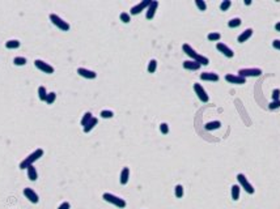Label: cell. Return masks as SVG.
Masks as SVG:
<instances>
[{
    "label": "cell",
    "mask_w": 280,
    "mask_h": 209,
    "mask_svg": "<svg viewBox=\"0 0 280 209\" xmlns=\"http://www.w3.org/2000/svg\"><path fill=\"white\" fill-rule=\"evenodd\" d=\"M160 131H161V134L168 135L169 134V125L166 123H161L160 124Z\"/></svg>",
    "instance_id": "cell-37"
},
{
    "label": "cell",
    "mask_w": 280,
    "mask_h": 209,
    "mask_svg": "<svg viewBox=\"0 0 280 209\" xmlns=\"http://www.w3.org/2000/svg\"><path fill=\"white\" fill-rule=\"evenodd\" d=\"M151 3H152V0H144V2L139 3L138 5H135V7H132L131 11H130V13L131 15H139L142 11H144L145 8H148Z\"/></svg>",
    "instance_id": "cell-9"
},
{
    "label": "cell",
    "mask_w": 280,
    "mask_h": 209,
    "mask_svg": "<svg viewBox=\"0 0 280 209\" xmlns=\"http://www.w3.org/2000/svg\"><path fill=\"white\" fill-rule=\"evenodd\" d=\"M232 199L233 200H238L240 199V186H237V184L232 186Z\"/></svg>",
    "instance_id": "cell-23"
},
{
    "label": "cell",
    "mask_w": 280,
    "mask_h": 209,
    "mask_svg": "<svg viewBox=\"0 0 280 209\" xmlns=\"http://www.w3.org/2000/svg\"><path fill=\"white\" fill-rule=\"evenodd\" d=\"M225 80L228 82H231V84H237V85H242L246 82V79L241 77V76H238V75H233V73H228L225 76Z\"/></svg>",
    "instance_id": "cell-10"
},
{
    "label": "cell",
    "mask_w": 280,
    "mask_h": 209,
    "mask_svg": "<svg viewBox=\"0 0 280 209\" xmlns=\"http://www.w3.org/2000/svg\"><path fill=\"white\" fill-rule=\"evenodd\" d=\"M157 7H158V2H156V0H153V2L149 4V7L147 8V15H145L147 20H152V18L155 17L156 11H157Z\"/></svg>",
    "instance_id": "cell-13"
},
{
    "label": "cell",
    "mask_w": 280,
    "mask_h": 209,
    "mask_svg": "<svg viewBox=\"0 0 280 209\" xmlns=\"http://www.w3.org/2000/svg\"><path fill=\"white\" fill-rule=\"evenodd\" d=\"M195 4H196V7L199 8V11L207 9V4H206V2H203V0H195Z\"/></svg>",
    "instance_id": "cell-34"
},
{
    "label": "cell",
    "mask_w": 280,
    "mask_h": 209,
    "mask_svg": "<svg viewBox=\"0 0 280 209\" xmlns=\"http://www.w3.org/2000/svg\"><path fill=\"white\" fill-rule=\"evenodd\" d=\"M24 195H25V198L29 199L31 202H33V204H37V202L40 201V198H38V195H37L31 188H29V187H26V188L24 189Z\"/></svg>",
    "instance_id": "cell-11"
},
{
    "label": "cell",
    "mask_w": 280,
    "mask_h": 209,
    "mask_svg": "<svg viewBox=\"0 0 280 209\" xmlns=\"http://www.w3.org/2000/svg\"><path fill=\"white\" fill-rule=\"evenodd\" d=\"M275 29H276L278 31H280V21H279L278 24H275Z\"/></svg>",
    "instance_id": "cell-41"
},
{
    "label": "cell",
    "mask_w": 280,
    "mask_h": 209,
    "mask_svg": "<svg viewBox=\"0 0 280 209\" xmlns=\"http://www.w3.org/2000/svg\"><path fill=\"white\" fill-rule=\"evenodd\" d=\"M102 199H104L105 201H107V202H110V204L118 207V208H124V207H126V201H124L123 199L118 198V196L113 195V193H109V192L104 193V195H102Z\"/></svg>",
    "instance_id": "cell-3"
},
{
    "label": "cell",
    "mask_w": 280,
    "mask_h": 209,
    "mask_svg": "<svg viewBox=\"0 0 280 209\" xmlns=\"http://www.w3.org/2000/svg\"><path fill=\"white\" fill-rule=\"evenodd\" d=\"M92 118H93V116H92V112H89V111L85 112V114H84V116H82V119H81V125H82V127H85V125L92 120Z\"/></svg>",
    "instance_id": "cell-25"
},
{
    "label": "cell",
    "mask_w": 280,
    "mask_h": 209,
    "mask_svg": "<svg viewBox=\"0 0 280 209\" xmlns=\"http://www.w3.org/2000/svg\"><path fill=\"white\" fill-rule=\"evenodd\" d=\"M174 193H175V198L181 199L182 196H183V187L181 184H177L175 188H174Z\"/></svg>",
    "instance_id": "cell-31"
},
{
    "label": "cell",
    "mask_w": 280,
    "mask_h": 209,
    "mask_svg": "<svg viewBox=\"0 0 280 209\" xmlns=\"http://www.w3.org/2000/svg\"><path fill=\"white\" fill-rule=\"evenodd\" d=\"M28 178L30 179V180H37V178H38V174H37V170H35V167L31 165V166H29L28 169Z\"/></svg>",
    "instance_id": "cell-20"
},
{
    "label": "cell",
    "mask_w": 280,
    "mask_h": 209,
    "mask_svg": "<svg viewBox=\"0 0 280 209\" xmlns=\"http://www.w3.org/2000/svg\"><path fill=\"white\" fill-rule=\"evenodd\" d=\"M119 18H120V21L124 22V24H128V22L131 21L130 15H128V13H126V12H122V13L119 15Z\"/></svg>",
    "instance_id": "cell-32"
},
{
    "label": "cell",
    "mask_w": 280,
    "mask_h": 209,
    "mask_svg": "<svg viewBox=\"0 0 280 209\" xmlns=\"http://www.w3.org/2000/svg\"><path fill=\"white\" fill-rule=\"evenodd\" d=\"M280 99V89H273L272 90V101Z\"/></svg>",
    "instance_id": "cell-38"
},
{
    "label": "cell",
    "mask_w": 280,
    "mask_h": 209,
    "mask_svg": "<svg viewBox=\"0 0 280 209\" xmlns=\"http://www.w3.org/2000/svg\"><path fill=\"white\" fill-rule=\"evenodd\" d=\"M20 45H21L20 41H17V39H9L5 42V47L7 48H18Z\"/></svg>",
    "instance_id": "cell-22"
},
{
    "label": "cell",
    "mask_w": 280,
    "mask_h": 209,
    "mask_svg": "<svg viewBox=\"0 0 280 209\" xmlns=\"http://www.w3.org/2000/svg\"><path fill=\"white\" fill-rule=\"evenodd\" d=\"M200 79L204 81H219V75L215 72H203L200 73Z\"/></svg>",
    "instance_id": "cell-16"
},
{
    "label": "cell",
    "mask_w": 280,
    "mask_h": 209,
    "mask_svg": "<svg viewBox=\"0 0 280 209\" xmlns=\"http://www.w3.org/2000/svg\"><path fill=\"white\" fill-rule=\"evenodd\" d=\"M237 180H238V183H240V186L242 187L247 193L253 195L254 192H255V189H254V187L251 186V183L247 180V178H246L244 174H238V175H237Z\"/></svg>",
    "instance_id": "cell-6"
},
{
    "label": "cell",
    "mask_w": 280,
    "mask_h": 209,
    "mask_svg": "<svg viewBox=\"0 0 280 209\" xmlns=\"http://www.w3.org/2000/svg\"><path fill=\"white\" fill-rule=\"evenodd\" d=\"M50 20H51V22L55 25V26H58L60 30H63V31H68L69 30V24L67 22V21H64L63 18H60L58 15H54V13H51L50 15Z\"/></svg>",
    "instance_id": "cell-5"
},
{
    "label": "cell",
    "mask_w": 280,
    "mask_h": 209,
    "mask_svg": "<svg viewBox=\"0 0 280 209\" xmlns=\"http://www.w3.org/2000/svg\"><path fill=\"white\" fill-rule=\"evenodd\" d=\"M194 90H195V94L198 96V98L202 101V102H208V101H209V97H208L207 92L204 90V88H203L200 84L195 82V84H194Z\"/></svg>",
    "instance_id": "cell-8"
},
{
    "label": "cell",
    "mask_w": 280,
    "mask_h": 209,
    "mask_svg": "<svg viewBox=\"0 0 280 209\" xmlns=\"http://www.w3.org/2000/svg\"><path fill=\"white\" fill-rule=\"evenodd\" d=\"M43 156V150L42 149H35L33 153L29 154L25 160L20 163V169H28L29 166H31L37 160H40V158Z\"/></svg>",
    "instance_id": "cell-2"
},
{
    "label": "cell",
    "mask_w": 280,
    "mask_h": 209,
    "mask_svg": "<svg viewBox=\"0 0 280 209\" xmlns=\"http://www.w3.org/2000/svg\"><path fill=\"white\" fill-rule=\"evenodd\" d=\"M207 38H208L209 41L216 42V41H219V39H220L221 35H220V33H217V31H212V33H209V34L207 35Z\"/></svg>",
    "instance_id": "cell-30"
},
{
    "label": "cell",
    "mask_w": 280,
    "mask_h": 209,
    "mask_svg": "<svg viewBox=\"0 0 280 209\" xmlns=\"http://www.w3.org/2000/svg\"><path fill=\"white\" fill-rule=\"evenodd\" d=\"M253 35V29H246V30H244L242 33H241L240 35H238V42L240 43H244V42H246L249 38Z\"/></svg>",
    "instance_id": "cell-18"
},
{
    "label": "cell",
    "mask_w": 280,
    "mask_h": 209,
    "mask_svg": "<svg viewBox=\"0 0 280 209\" xmlns=\"http://www.w3.org/2000/svg\"><path fill=\"white\" fill-rule=\"evenodd\" d=\"M183 68L189 69V71H198L200 68V64L195 60H184L183 61Z\"/></svg>",
    "instance_id": "cell-15"
},
{
    "label": "cell",
    "mask_w": 280,
    "mask_h": 209,
    "mask_svg": "<svg viewBox=\"0 0 280 209\" xmlns=\"http://www.w3.org/2000/svg\"><path fill=\"white\" fill-rule=\"evenodd\" d=\"M101 116H102L104 119H110L114 116V112L111 110H102L101 111Z\"/></svg>",
    "instance_id": "cell-33"
},
{
    "label": "cell",
    "mask_w": 280,
    "mask_h": 209,
    "mask_svg": "<svg viewBox=\"0 0 280 209\" xmlns=\"http://www.w3.org/2000/svg\"><path fill=\"white\" fill-rule=\"evenodd\" d=\"M250 4H251L250 0H245V5H250Z\"/></svg>",
    "instance_id": "cell-42"
},
{
    "label": "cell",
    "mask_w": 280,
    "mask_h": 209,
    "mask_svg": "<svg viewBox=\"0 0 280 209\" xmlns=\"http://www.w3.org/2000/svg\"><path fill=\"white\" fill-rule=\"evenodd\" d=\"M272 46H273V48H276V50H280V39H275L272 42Z\"/></svg>",
    "instance_id": "cell-40"
},
{
    "label": "cell",
    "mask_w": 280,
    "mask_h": 209,
    "mask_svg": "<svg viewBox=\"0 0 280 209\" xmlns=\"http://www.w3.org/2000/svg\"><path fill=\"white\" fill-rule=\"evenodd\" d=\"M13 63H15V66H25L26 64V58H24V56H16L13 59Z\"/></svg>",
    "instance_id": "cell-27"
},
{
    "label": "cell",
    "mask_w": 280,
    "mask_h": 209,
    "mask_svg": "<svg viewBox=\"0 0 280 209\" xmlns=\"http://www.w3.org/2000/svg\"><path fill=\"white\" fill-rule=\"evenodd\" d=\"M34 64H35V67L40 69V71H42L43 73H54V71H55L53 66H50L49 63L43 61V60H41V59L34 60Z\"/></svg>",
    "instance_id": "cell-7"
},
{
    "label": "cell",
    "mask_w": 280,
    "mask_h": 209,
    "mask_svg": "<svg viewBox=\"0 0 280 209\" xmlns=\"http://www.w3.org/2000/svg\"><path fill=\"white\" fill-rule=\"evenodd\" d=\"M232 5V2L231 0H224L221 4H220V9L221 11H226V9H229V7Z\"/></svg>",
    "instance_id": "cell-35"
},
{
    "label": "cell",
    "mask_w": 280,
    "mask_h": 209,
    "mask_svg": "<svg viewBox=\"0 0 280 209\" xmlns=\"http://www.w3.org/2000/svg\"><path fill=\"white\" fill-rule=\"evenodd\" d=\"M71 208V205H69V202L68 201H64V202H62V204L59 205V208L58 209H69Z\"/></svg>",
    "instance_id": "cell-39"
},
{
    "label": "cell",
    "mask_w": 280,
    "mask_h": 209,
    "mask_svg": "<svg viewBox=\"0 0 280 209\" xmlns=\"http://www.w3.org/2000/svg\"><path fill=\"white\" fill-rule=\"evenodd\" d=\"M280 107V99H278V101H272V102L268 105V109L270 110H276V109H279Z\"/></svg>",
    "instance_id": "cell-36"
},
{
    "label": "cell",
    "mask_w": 280,
    "mask_h": 209,
    "mask_svg": "<svg viewBox=\"0 0 280 209\" xmlns=\"http://www.w3.org/2000/svg\"><path fill=\"white\" fill-rule=\"evenodd\" d=\"M128 178H130V169L128 167H123L122 171H120V178H119V182L120 184H127L128 182Z\"/></svg>",
    "instance_id": "cell-17"
},
{
    "label": "cell",
    "mask_w": 280,
    "mask_h": 209,
    "mask_svg": "<svg viewBox=\"0 0 280 209\" xmlns=\"http://www.w3.org/2000/svg\"><path fill=\"white\" fill-rule=\"evenodd\" d=\"M237 75L241 76V77H244V79H246V77H258V76L262 75V69H260V68H242V69H240Z\"/></svg>",
    "instance_id": "cell-4"
},
{
    "label": "cell",
    "mask_w": 280,
    "mask_h": 209,
    "mask_svg": "<svg viewBox=\"0 0 280 209\" xmlns=\"http://www.w3.org/2000/svg\"><path fill=\"white\" fill-rule=\"evenodd\" d=\"M182 50L184 51V54H187L190 58H191L193 60H195V61H198L200 66H207L208 63H209V60H208V58H206V56H203V55H200V54H198L195 51V50L190 46V45H187V43H184V45L182 46Z\"/></svg>",
    "instance_id": "cell-1"
},
{
    "label": "cell",
    "mask_w": 280,
    "mask_h": 209,
    "mask_svg": "<svg viewBox=\"0 0 280 209\" xmlns=\"http://www.w3.org/2000/svg\"><path fill=\"white\" fill-rule=\"evenodd\" d=\"M97 123H98V119H97V118H92V120L85 125V127H82V129H84L85 134H88V132H91L94 127H96Z\"/></svg>",
    "instance_id": "cell-19"
},
{
    "label": "cell",
    "mask_w": 280,
    "mask_h": 209,
    "mask_svg": "<svg viewBox=\"0 0 280 209\" xmlns=\"http://www.w3.org/2000/svg\"><path fill=\"white\" fill-rule=\"evenodd\" d=\"M241 22H242V21H241V18L234 17V18H232V20L228 22V26H229V28H232V29H233V28H238L240 25H241Z\"/></svg>",
    "instance_id": "cell-26"
},
{
    "label": "cell",
    "mask_w": 280,
    "mask_h": 209,
    "mask_svg": "<svg viewBox=\"0 0 280 209\" xmlns=\"http://www.w3.org/2000/svg\"><path fill=\"white\" fill-rule=\"evenodd\" d=\"M220 125H221V123L219 122V120H213V122H208V123H206V129L207 131H213V129H217V128H220Z\"/></svg>",
    "instance_id": "cell-21"
},
{
    "label": "cell",
    "mask_w": 280,
    "mask_h": 209,
    "mask_svg": "<svg viewBox=\"0 0 280 209\" xmlns=\"http://www.w3.org/2000/svg\"><path fill=\"white\" fill-rule=\"evenodd\" d=\"M77 73L81 76V77H85V79H96L97 77V73L94 71H91V69H86V68H77Z\"/></svg>",
    "instance_id": "cell-14"
},
{
    "label": "cell",
    "mask_w": 280,
    "mask_h": 209,
    "mask_svg": "<svg viewBox=\"0 0 280 209\" xmlns=\"http://www.w3.org/2000/svg\"><path fill=\"white\" fill-rule=\"evenodd\" d=\"M216 47H217L219 51L224 54L226 58H233V56H234L233 50L231 47H228L226 45H224V43H217V45H216Z\"/></svg>",
    "instance_id": "cell-12"
},
{
    "label": "cell",
    "mask_w": 280,
    "mask_h": 209,
    "mask_svg": "<svg viewBox=\"0 0 280 209\" xmlns=\"http://www.w3.org/2000/svg\"><path fill=\"white\" fill-rule=\"evenodd\" d=\"M156 69H157V60L152 59V60L149 61V64H148V72H149V73H155V72H156Z\"/></svg>",
    "instance_id": "cell-28"
},
{
    "label": "cell",
    "mask_w": 280,
    "mask_h": 209,
    "mask_svg": "<svg viewBox=\"0 0 280 209\" xmlns=\"http://www.w3.org/2000/svg\"><path fill=\"white\" fill-rule=\"evenodd\" d=\"M55 99H56V94L54 92H51V93H47V98L44 102H46L47 105H53L55 102Z\"/></svg>",
    "instance_id": "cell-29"
},
{
    "label": "cell",
    "mask_w": 280,
    "mask_h": 209,
    "mask_svg": "<svg viewBox=\"0 0 280 209\" xmlns=\"http://www.w3.org/2000/svg\"><path fill=\"white\" fill-rule=\"evenodd\" d=\"M38 97H40L41 101H46V98H47V92H46V88H44V86H40V88H38Z\"/></svg>",
    "instance_id": "cell-24"
}]
</instances>
